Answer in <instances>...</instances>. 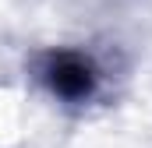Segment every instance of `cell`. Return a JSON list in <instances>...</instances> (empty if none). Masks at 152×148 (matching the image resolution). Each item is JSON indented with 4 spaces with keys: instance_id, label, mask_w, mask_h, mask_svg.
<instances>
[{
    "instance_id": "1",
    "label": "cell",
    "mask_w": 152,
    "mask_h": 148,
    "mask_svg": "<svg viewBox=\"0 0 152 148\" xmlns=\"http://www.w3.org/2000/svg\"><path fill=\"white\" fill-rule=\"evenodd\" d=\"M42 78L50 81V88L60 95V99H88L92 88H96V67L81 57V53H57L46 60Z\"/></svg>"
}]
</instances>
